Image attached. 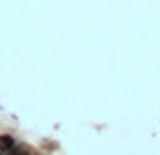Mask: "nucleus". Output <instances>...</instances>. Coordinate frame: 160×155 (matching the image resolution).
I'll list each match as a JSON object with an SVG mask.
<instances>
[{
	"instance_id": "1",
	"label": "nucleus",
	"mask_w": 160,
	"mask_h": 155,
	"mask_svg": "<svg viewBox=\"0 0 160 155\" xmlns=\"http://www.w3.org/2000/svg\"><path fill=\"white\" fill-rule=\"evenodd\" d=\"M12 147H14V137L12 135H0V151L6 153Z\"/></svg>"
}]
</instances>
